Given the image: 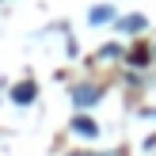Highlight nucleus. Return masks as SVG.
<instances>
[{"label": "nucleus", "mask_w": 156, "mask_h": 156, "mask_svg": "<svg viewBox=\"0 0 156 156\" xmlns=\"http://www.w3.org/2000/svg\"><path fill=\"white\" fill-rule=\"evenodd\" d=\"M99 95H103V91H99V88H91V84H80V88H73V103H76V111H88V107H95V103H99Z\"/></svg>", "instance_id": "f257e3e1"}, {"label": "nucleus", "mask_w": 156, "mask_h": 156, "mask_svg": "<svg viewBox=\"0 0 156 156\" xmlns=\"http://www.w3.org/2000/svg\"><path fill=\"white\" fill-rule=\"evenodd\" d=\"M111 19H114V8L111 4H95L88 12V23H95V27H99V23H111Z\"/></svg>", "instance_id": "f03ea898"}, {"label": "nucleus", "mask_w": 156, "mask_h": 156, "mask_svg": "<svg viewBox=\"0 0 156 156\" xmlns=\"http://www.w3.org/2000/svg\"><path fill=\"white\" fill-rule=\"evenodd\" d=\"M118 27L126 30V34H137V30H145V15H126Z\"/></svg>", "instance_id": "7ed1b4c3"}, {"label": "nucleus", "mask_w": 156, "mask_h": 156, "mask_svg": "<svg viewBox=\"0 0 156 156\" xmlns=\"http://www.w3.org/2000/svg\"><path fill=\"white\" fill-rule=\"evenodd\" d=\"M73 129H76V133L95 137V122H91V118H84V114H76V118H73Z\"/></svg>", "instance_id": "20e7f679"}, {"label": "nucleus", "mask_w": 156, "mask_h": 156, "mask_svg": "<svg viewBox=\"0 0 156 156\" xmlns=\"http://www.w3.org/2000/svg\"><path fill=\"white\" fill-rule=\"evenodd\" d=\"M12 99H15V103H30V99H34V84H23V88H15V91H12Z\"/></svg>", "instance_id": "39448f33"}, {"label": "nucleus", "mask_w": 156, "mask_h": 156, "mask_svg": "<svg viewBox=\"0 0 156 156\" xmlns=\"http://www.w3.org/2000/svg\"><path fill=\"white\" fill-rule=\"evenodd\" d=\"M129 61H133V65H141V69H145V65H149V61H152V53H145V50H141V53H129Z\"/></svg>", "instance_id": "423d86ee"}, {"label": "nucleus", "mask_w": 156, "mask_h": 156, "mask_svg": "<svg viewBox=\"0 0 156 156\" xmlns=\"http://www.w3.org/2000/svg\"><path fill=\"white\" fill-rule=\"evenodd\" d=\"M118 50H122V46L111 42V46H103V50H99V57H118Z\"/></svg>", "instance_id": "0eeeda50"}, {"label": "nucleus", "mask_w": 156, "mask_h": 156, "mask_svg": "<svg viewBox=\"0 0 156 156\" xmlns=\"http://www.w3.org/2000/svg\"><path fill=\"white\" fill-rule=\"evenodd\" d=\"M73 156H111V152H73Z\"/></svg>", "instance_id": "6e6552de"}, {"label": "nucleus", "mask_w": 156, "mask_h": 156, "mask_svg": "<svg viewBox=\"0 0 156 156\" xmlns=\"http://www.w3.org/2000/svg\"><path fill=\"white\" fill-rule=\"evenodd\" d=\"M141 114H149V118H156V111H141Z\"/></svg>", "instance_id": "1a4fd4ad"}, {"label": "nucleus", "mask_w": 156, "mask_h": 156, "mask_svg": "<svg viewBox=\"0 0 156 156\" xmlns=\"http://www.w3.org/2000/svg\"><path fill=\"white\" fill-rule=\"evenodd\" d=\"M152 53H156V50H152Z\"/></svg>", "instance_id": "9d476101"}]
</instances>
